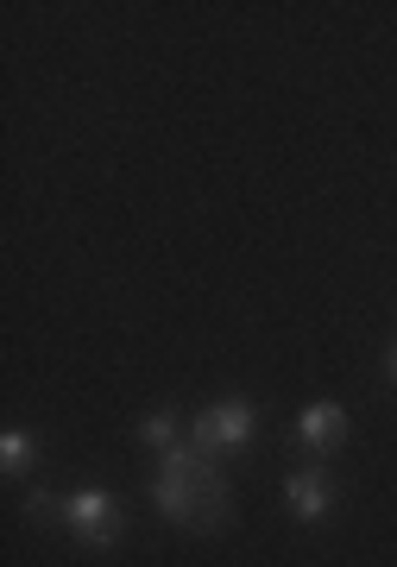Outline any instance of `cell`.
I'll return each mask as SVG.
<instances>
[{"label": "cell", "mask_w": 397, "mask_h": 567, "mask_svg": "<svg viewBox=\"0 0 397 567\" xmlns=\"http://www.w3.org/2000/svg\"><path fill=\"white\" fill-rule=\"evenodd\" d=\"M246 435H253V404H234V398L190 416V447H196L202 461H221L227 447H246Z\"/></svg>", "instance_id": "6da1fadb"}, {"label": "cell", "mask_w": 397, "mask_h": 567, "mask_svg": "<svg viewBox=\"0 0 397 567\" xmlns=\"http://www.w3.org/2000/svg\"><path fill=\"white\" fill-rule=\"evenodd\" d=\"M63 524L77 529L82 543L108 548L120 536V511H114V498H108V492H77V498H63Z\"/></svg>", "instance_id": "7a4b0ae2"}, {"label": "cell", "mask_w": 397, "mask_h": 567, "mask_svg": "<svg viewBox=\"0 0 397 567\" xmlns=\"http://www.w3.org/2000/svg\"><path fill=\"white\" fill-rule=\"evenodd\" d=\"M284 498H291V511H297L303 524H322V517H328V480H322L316 466H303V473H291V486H284Z\"/></svg>", "instance_id": "3957f363"}, {"label": "cell", "mask_w": 397, "mask_h": 567, "mask_svg": "<svg viewBox=\"0 0 397 567\" xmlns=\"http://www.w3.org/2000/svg\"><path fill=\"white\" fill-rule=\"evenodd\" d=\"M297 429H303V442H309V447L322 454V447H335L340 435H347V416H340V404H309Z\"/></svg>", "instance_id": "277c9868"}, {"label": "cell", "mask_w": 397, "mask_h": 567, "mask_svg": "<svg viewBox=\"0 0 397 567\" xmlns=\"http://www.w3.org/2000/svg\"><path fill=\"white\" fill-rule=\"evenodd\" d=\"M140 435L152 447H164V454H171V447H177V416H171V410H152V416L140 423Z\"/></svg>", "instance_id": "5b68a950"}, {"label": "cell", "mask_w": 397, "mask_h": 567, "mask_svg": "<svg viewBox=\"0 0 397 567\" xmlns=\"http://www.w3.org/2000/svg\"><path fill=\"white\" fill-rule=\"evenodd\" d=\"M0 461H7V473H26V461H32V435H7V447H0Z\"/></svg>", "instance_id": "8992f818"}, {"label": "cell", "mask_w": 397, "mask_h": 567, "mask_svg": "<svg viewBox=\"0 0 397 567\" xmlns=\"http://www.w3.org/2000/svg\"><path fill=\"white\" fill-rule=\"evenodd\" d=\"M391 379H397V353H391Z\"/></svg>", "instance_id": "52a82bcc"}]
</instances>
